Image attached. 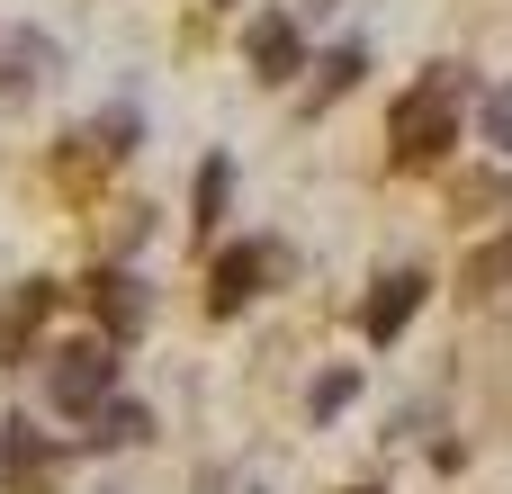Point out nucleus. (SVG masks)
<instances>
[{"label": "nucleus", "instance_id": "f03ea898", "mask_svg": "<svg viewBox=\"0 0 512 494\" xmlns=\"http://www.w3.org/2000/svg\"><path fill=\"white\" fill-rule=\"evenodd\" d=\"M108 387H117V360H108L99 342H72V351H54V378H45V396H54L63 414H90Z\"/></svg>", "mask_w": 512, "mask_h": 494}, {"label": "nucleus", "instance_id": "423d86ee", "mask_svg": "<svg viewBox=\"0 0 512 494\" xmlns=\"http://www.w3.org/2000/svg\"><path fill=\"white\" fill-rule=\"evenodd\" d=\"M90 306H99V324H108V333H135V324H144V297H135V279H126V270H99V279H90Z\"/></svg>", "mask_w": 512, "mask_h": 494}, {"label": "nucleus", "instance_id": "39448f33", "mask_svg": "<svg viewBox=\"0 0 512 494\" xmlns=\"http://www.w3.org/2000/svg\"><path fill=\"white\" fill-rule=\"evenodd\" d=\"M261 279H270V252H261V243H234V252L216 261V315H234Z\"/></svg>", "mask_w": 512, "mask_h": 494}, {"label": "nucleus", "instance_id": "7ed1b4c3", "mask_svg": "<svg viewBox=\"0 0 512 494\" xmlns=\"http://www.w3.org/2000/svg\"><path fill=\"white\" fill-rule=\"evenodd\" d=\"M414 306H423V279H414V270H387V279H378V297H369V315H360V324H369V342H396V333L414 324Z\"/></svg>", "mask_w": 512, "mask_h": 494}, {"label": "nucleus", "instance_id": "0eeeda50", "mask_svg": "<svg viewBox=\"0 0 512 494\" xmlns=\"http://www.w3.org/2000/svg\"><path fill=\"white\" fill-rule=\"evenodd\" d=\"M9 486H18V494H45V486H54V450H45L27 423H9Z\"/></svg>", "mask_w": 512, "mask_h": 494}, {"label": "nucleus", "instance_id": "f257e3e1", "mask_svg": "<svg viewBox=\"0 0 512 494\" xmlns=\"http://www.w3.org/2000/svg\"><path fill=\"white\" fill-rule=\"evenodd\" d=\"M450 144H459V72L441 63V72L396 108V162H405V171H432Z\"/></svg>", "mask_w": 512, "mask_h": 494}, {"label": "nucleus", "instance_id": "f8f14e48", "mask_svg": "<svg viewBox=\"0 0 512 494\" xmlns=\"http://www.w3.org/2000/svg\"><path fill=\"white\" fill-rule=\"evenodd\" d=\"M360 81V45H342L333 63H324V81H315V99H333V90H351Z\"/></svg>", "mask_w": 512, "mask_h": 494}, {"label": "nucleus", "instance_id": "ddd939ff", "mask_svg": "<svg viewBox=\"0 0 512 494\" xmlns=\"http://www.w3.org/2000/svg\"><path fill=\"white\" fill-rule=\"evenodd\" d=\"M495 279H512V243H495V252L468 261V288H495Z\"/></svg>", "mask_w": 512, "mask_h": 494}, {"label": "nucleus", "instance_id": "20e7f679", "mask_svg": "<svg viewBox=\"0 0 512 494\" xmlns=\"http://www.w3.org/2000/svg\"><path fill=\"white\" fill-rule=\"evenodd\" d=\"M243 54H252V72H261V81H288V72H297V18H279V9H270V18H252Z\"/></svg>", "mask_w": 512, "mask_h": 494}, {"label": "nucleus", "instance_id": "1a4fd4ad", "mask_svg": "<svg viewBox=\"0 0 512 494\" xmlns=\"http://www.w3.org/2000/svg\"><path fill=\"white\" fill-rule=\"evenodd\" d=\"M225 189H234V171H225V162H207V171H198V225H216V216H225Z\"/></svg>", "mask_w": 512, "mask_h": 494}, {"label": "nucleus", "instance_id": "9b49d317", "mask_svg": "<svg viewBox=\"0 0 512 494\" xmlns=\"http://www.w3.org/2000/svg\"><path fill=\"white\" fill-rule=\"evenodd\" d=\"M477 117H486V135L512 153V90H486V99H477Z\"/></svg>", "mask_w": 512, "mask_h": 494}, {"label": "nucleus", "instance_id": "9d476101", "mask_svg": "<svg viewBox=\"0 0 512 494\" xmlns=\"http://www.w3.org/2000/svg\"><path fill=\"white\" fill-rule=\"evenodd\" d=\"M351 396H360V378H351V369H333V378H315V396H306V405H315V414L333 423V414H342Z\"/></svg>", "mask_w": 512, "mask_h": 494}, {"label": "nucleus", "instance_id": "6e6552de", "mask_svg": "<svg viewBox=\"0 0 512 494\" xmlns=\"http://www.w3.org/2000/svg\"><path fill=\"white\" fill-rule=\"evenodd\" d=\"M144 432H153L144 405H108V414H99V441H108V450H117V441H144Z\"/></svg>", "mask_w": 512, "mask_h": 494}]
</instances>
